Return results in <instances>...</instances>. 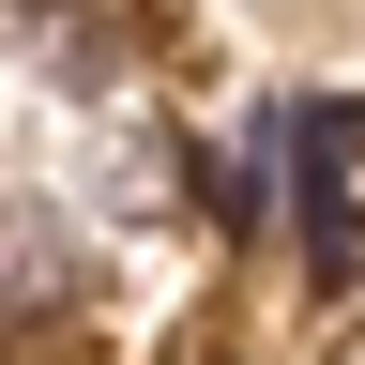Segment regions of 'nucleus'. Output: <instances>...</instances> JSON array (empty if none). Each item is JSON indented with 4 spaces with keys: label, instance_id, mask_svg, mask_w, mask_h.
Masks as SVG:
<instances>
[{
    "label": "nucleus",
    "instance_id": "f257e3e1",
    "mask_svg": "<svg viewBox=\"0 0 365 365\" xmlns=\"http://www.w3.org/2000/svg\"><path fill=\"white\" fill-rule=\"evenodd\" d=\"M61 274H76V259L46 244V213H0V304H16V319H31V304H61Z\"/></svg>",
    "mask_w": 365,
    "mask_h": 365
},
{
    "label": "nucleus",
    "instance_id": "f03ea898",
    "mask_svg": "<svg viewBox=\"0 0 365 365\" xmlns=\"http://www.w3.org/2000/svg\"><path fill=\"white\" fill-rule=\"evenodd\" d=\"M304 244H319V274H365V198H350L335 168L304 182Z\"/></svg>",
    "mask_w": 365,
    "mask_h": 365
},
{
    "label": "nucleus",
    "instance_id": "7ed1b4c3",
    "mask_svg": "<svg viewBox=\"0 0 365 365\" xmlns=\"http://www.w3.org/2000/svg\"><path fill=\"white\" fill-rule=\"evenodd\" d=\"M319 365H365V319H350V335H335V350H319Z\"/></svg>",
    "mask_w": 365,
    "mask_h": 365
}]
</instances>
